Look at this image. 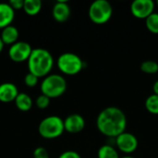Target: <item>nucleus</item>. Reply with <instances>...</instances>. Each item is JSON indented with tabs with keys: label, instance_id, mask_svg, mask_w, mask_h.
<instances>
[{
	"label": "nucleus",
	"instance_id": "obj_21",
	"mask_svg": "<svg viewBox=\"0 0 158 158\" xmlns=\"http://www.w3.org/2000/svg\"><path fill=\"white\" fill-rule=\"evenodd\" d=\"M50 98L44 95V94H40L37 99H36V106L38 108L40 109H45L46 107H48L49 104H50Z\"/></svg>",
	"mask_w": 158,
	"mask_h": 158
},
{
	"label": "nucleus",
	"instance_id": "obj_3",
	"mask_svg": "<svg viewBox=\"0 0 158 158\" xmlns=\"http://www.w3.org/2000/svg\"><path fill=\"white\" fill-rule=\"evenodd\" d=\"M42 94L50 99L62 96L67 90V81L60 74H49L44 78L40 86Z\"/></svg>",
	"mask_w": 158,
	"mask_h": 158
},
{
	"label": "nucleus",
	"instance_id": "obj_6",
	"mask_svg": "<svg viewBox=\"0 0 158 158\" xmlns=\"http://www.w3.org/2000/svg\"><path fill=\"white\" fill-rule=\"evenodd\" d=\"M56 65L60 72L68 76L77 75L84 68L82 59L78 55L71 52L61 54L57 58Z\"/></svg>",
	"mask_w": 158,
	"mask_h": 158
},
{
	"label": "nucleus",
	"instance_id": "obj_11",
	"mask_svg": "<svg viewBox=\"0 0 158 158\" xmlns=\"http://www.w3.org/2000/svg\"><path fill=\"white\" fill-rule=\"evenodd\" d=\"M70 6L65 0H58L53 6L52 15L56 21L65 22L70 17Z\"/></svg>",
	"mask_w": 158,
	"mask_h": 158
},
{
	"label": "nucleus",
	"instance_id": "obj_28",
	"mask_svg": "<svg viewBox=\"0 0 158 158\" xmlns=\"http://www.w3.org/2000/svg\"><path fill=\"white\" fill-rule=\"evenodd\" d=\"M120 158H135L133 157V156H122V157Z\"/></svg>",
	"mask_w": 158,
	"mask_h": 158
},
{
	"label": "nucleus",
	"instance_id": "obj_1",
	"mask_svg": "<svg viewBox=\"0 0 158 158\" xmlns=\"http://www.w3.org/2000/svg\"><path fill=\"white\" fill-rule=\"evenodd\" d=\"M127 117L125 113L117 106L104 108L96 118V128L104 136L117 138L126 131Z\"/></svg>",
	"mask_w": 158,
	"mask_h": 158
},
{
	"label": "nucleus",
	"instance_id": "obj_15",
	"mask_svg": "<svg viewBox=\"0 0 158 158\" xmlns=\"http://www.w3.org/2000/svg\"><path fill=\"white\" fill-rule=\"evenodd\" d=\"M14 103H15L17 108L22 112L29 111L32 107V104H33L31 96L25 93H19V95L17 96V98L15 99Z\"/></svg>",
	"mask_w": 158,
	"mask_h": 158
},
{
	"label": "nucleus",
	"instance_id": "obj_17",
	"mask_svg": "<svg viewBox=\"0 0 158 158\" xmlns=\"http://www.w3.org/2000/svg\"><path fill=\"white\" fill-rule=\"evenodd\" d=\"M98 158H120L117 149L110 144H104L102 145L98 152H97Z\"/></svg>",
	"mask_w": 158,
	"mask_h": 158
},
{
	"label": "nucleus",
	"instance_id": "obj_14",
	"mask_svg": "<svg viewBox=\"0 0 158 158\" xmlns=\"http://www.w3.org/2000/svg\"><path fill=\"white\" fill-rule=\"evenodd\" d=\"M1 40L3 41L4 44L12 45L18 42L19 38V31L15 26H7L4 28L1 31Z\"/></svg>",
	"mask_w": 158,
	"mask_h": 158
},
{
	"label": "nucleus",
	"instance_id": "obj_9",
	"mask_svg": "<svg viewBox=\"0 0 158 158\" xmlns=\"http://www.w3.org/2000/svg\"><path fill=\"white\" fill-rule=\"evenodd\" d=\"M156 3L153 0H135L131 5V15L139 19H146L155 12Z\"/></svg>",
	"mask_w": 158,
	"mask_h": 158
},
{
	"label": "nucleus",
	"instance_id": "obj_22",
	"mask_svg": "<svg viewBox=\"0 0 158 158\" xmlns=\"http://www.w3.org/2000/svg\"><path fill=\"white\" fill-rule=\"evenodd\" d=\"M38 80H39L38 77L28 72L24 77V83L26 84L27 87H34L38 83Z\"/></svg>",
	"mask_w": 158,
	"mask_h": 158
},
{
	"label": "nucleus",
	"instance_id": "obj_2",
	"mask_svg": "<svg viewBox=\"0 0 158 158\" xmlns=\"http://www.w3.org/2000/svg\"><path fill=\"white\" fill-rule=\"evenodd\" d=\"M54 67V57L51 53L44 48L32 50L28 59L29 72L38 78H44L50 74Z\"/></svg>",
	"mask_w": 158,
	"mask_h": 158
},
{
	"label": "nucleus",
	"instance_id": "obj_8",
	"mask_svg": "<svg viewBox=\"0 0 158 158\" xmlns=\"http://www.w3.org/2000/svg\"><path fill=\"white\" fill-rule=\"evenodd\" d=\"M32 50L33 49L29 43L23 41L17 42L10 45L8 49V56L12 61L17 63L28 61Z\"/></svg>",
	"mask_w": 158,
	"mask_h": 158
},
{
	"label": "nucleus",
	"instance_id": "obj_13",
	"mask_svg": "<svg viewBox=\"0 0 158 158\" xmlns=\"http://www.w3.org/2000/svg\"><path fill=\"white\" fill-rule=\"evenodd\" d=\"M15 19V10L8 3H0V29L10 26Z\"/></svg>",
	"mask_w": 158,
	"mask_h": 158
},
{
	"label": "nucleus",
	"instance_id": "obj_25",
	"mask_svg": "<svg viewBox=\"0 0 158 158\" xmlns=\"http://www.w3.org/2000/svg\"><path fill=\"white\" fill-rule=\"evenodd\" d=\"M8 4L10 5V6L14 9V10H19V9H23V4H24V0H11L8 2Z\"/></svg>",
	"mask_w": 158,
	"mask_h": 158
},
{
	"label": "nucleus",
	"instance_id": "obj_23",
	"mask_svg": "<svg viewBox=\"0 0 158 158\" xmlns=\"http://www.w3.org/2000/svg\"><path fill=\"white\" fill-rule=\"evenodd\" d=\"M33 158H49V153L44 147H37L32 154Z\"/></svg>",
	"mask_w": 158,
	"mask_h": 158
},
{
	"label": "nucleus",
	"instance_id": "obj_29",
	"mask_svg": "<svg viewBox=\"0 0 158 158\" xmlns=\"http://www.w3.org/2000/svg\"><path fill=\"white\" fill-rule=\"evenodd\" d=\"M156 6H158V1H157V2H156Z\"/></svg>",
	"mask_w": 158,
	"mask_h": 158
},
{
	"label": "nucleus",
	"instance_id": "obj_27",
	"mask_svg": "<svg viewBox=\"0 0 158 158\" xmlns=\"http://www.w3.org/2000/svg\"><path fill=\"white\" fill-rule=\"evenodd\" d=\"M4 43H3V41L1 40V37H0V53L3 51V48H4Z\"/></svg>",
	"mask_w": 158,
	"mask_h": 158
},
{
	"label": "nucleus",
	"instance_id": "obj_16",
	"mask_svg": "<svg viewBox=\"0 0 158 158\" xmlns=\"http://www.w3.org/2000/svg\"><path fill=\"white\" fill-rule=\"evenodd\" d=\"M42 9V2L40 0H24L23 10L29 16H36Z\"/></svg>",
	"mask_w": 158,
	"mask_h": 158
},
{
	"label": "nucleus",
	"instance_id": "obj_19",
	"mask_svg": "<svg viewBox=\"0 0 158 158\" xmlns=\"http://www.w3.org/2000/svg\"><path fill=\"white\" fill-rule=\"evenodd\" d=\"M145 26L150 32L158 34V13L154 12L145 19Z\"/></svg>",
	"mask_w": 158,
	"mask_h": 158
},
{
	"label": "nucleus",
	"instance_id": "obj_10",
	"mask_svg": "<svg viewBox=\"0 0 158 158\" xmlns=\"http://www.w3.org/2000/svg\"><path fill=\"white\" fill-rule=\"evenodd\" d=\"M64 128L69 133H79L85 128V119L80 114H71L64 119Z\"/></svg>",
	"mask_w": 158,
	"mask_h": 158
},
{
	"label": "nucleus",
	"instance_id": "obj_7",
	"mask_svg": "<svg viewBox=\"0 0 158 158\" xmlns=\"http://www.w3.org/2000/svg\"><path fill=\"white\" fill-rule=\"evenodd\" d=\"M115 144L118 151L129 156L137 150L139 142L133 133L125 131L115 138Z\"/></svg>",
	"mask_w": 158,
	"mask_h": 158
},
{
	"label": "nucleus",
	"instance_id": "obj_26",
	"mask_svg": "<svg viewBox=\"0 0 158 158\" xmlns=\"http://www.w3.org/2000/svg\"><path fill=\"white\" fill-rule=\"evenodd\" d=\"M153 92H154V94L158 95V80L155 81V83L153 85Z\"/></svg>",
	"mask_w": 158,
	"mask_h": 158
},
{
	"label": "nucleus",
	"instance_id": "obj_5",
	"mask_svg": "<svg viewBox=\"0 0 158 158\" xmlns=\"http://www.w3.org/2000/svg\"><path fill=\"white\" fill-rule=\"evenodd\" d=\"M39 134L44 139H56L60 137L65 131L64 119L58 116H49L44 118L38 127Z\"/></svg>",
	"mask_w": 158,
	"mask_h": 158
},
{
	"label": "nucleus",
	"instance_id": "obj_18",
	"mask_svg": "<svg viewBox=\"0 0 158 158\" xmlns=\"http://www.w3.org/2000/svg\"><path fill=\"white\" fill-rule=\"evenodd\" d=\"M145 108L152 115H158V95L151 94L145 100Z\"/></svg>",
	"mask_w": 158,
	"mask_h": 158
},
{
	"label": "nucleus",
	"instance_id": "obj_20",
	"mask_svg": "<svg viewBox=\"0 0 158 158\" xmlns=\"http://www.w3.org/2000/svg\"><path fill=\"white\" fill-rule=\"evenodd\" d=\"M141 70L146 74H156L158 72V63L154 60H146L141 64Z\"/></svg>",
	"mask_w": 158,
	"mask_h": 158
},
{
	"label": "nucleus",
	"instance_id": "obj_12",
	"mask_svg": "<svg viewBox=\"0 0 158 158\" xmlns=\"http://www.w3.org/2000/svg\"><path fill=\"white\" fill-rule=\"evenodd\" d=\"M17 86L12 82H4L0 84V102L10 103L14 102L19 95Z\"/></svg>",
	"mask_w": 158,
	"mask_h": 158
},
{
	"label": "nucleus",
	"instance_id": "obj_24",
	"mask_svg": "<svg viewBox=\"0 0 158 158\" xmlns=\"http://www.w3.org/2000/svg\"><path fill=\"white\" fill-rule=\"evenodd\" d=\"M58 158H81V156H80V154L79 153H77V152H75V151H71V150H69V151H65V152H63Z\"/></svg>",
	"mask_w": 158,
	"mask_h": 158
},
{
	"label": "nucleus",
	"instance_id": "obj_4",
	"mask_svg": "<svg viewBox=\"0 0 158 158\" xmlns=\"http://www.w3.org/2000/svg\"><path fill=\"white\" fill-rule=\"evenodd\" d=\"M113 15V7L107 0L94 1L88 10V16L92 22L97 25L107 23Z\"/></svg>",
	"mask_w": 158,
	"mask_h": 158
}]
</instances>
